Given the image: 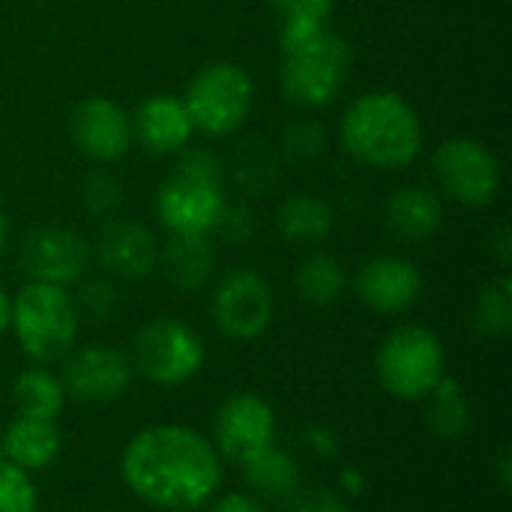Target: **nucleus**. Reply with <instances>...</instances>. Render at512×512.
<instances>
[{"instance_id":"nucleus-21","label":"nucleus","mask_w":512,"mask_h":512,"mask_svg":"<svg viewBox=\"0 0 512 512\" xmlns=\"http://www.w3.org/2000/svg\"><path fill=\"white\" fill-rule=\"evenodd\" d=\"M0 450L12 465L27 474L45 471L60 456V429L51 420L15 417L0 438Z\"/></svg>"},{"instance_id":"nucleus-31","label":"nucleus","mask_w":512,"mask_h":512,"mask_svg":"<svg viewBox=\"0 0 512 512\" xmlns=\"http://www.w3.org/2000/svg\"><path fill=\"white\" fill-rule=\"evenodd\" d=\"M0 512H39V492L27 471L12 465L0 450Z\"/></svg>"},{"instance_id":"nucleus-15","label":"nucleus","mask_w":512,"mask_h":512,"mask_svg":"<svg viewBox=\"0 0 512 512\" xmlns=\"http://www.w3.org/2000/svg\"><path fill=\"white\" fill-rule=\"evenodd\" d=\"M159 237L138 219L111 216L90 243V258L117 279L141 282L159 267Z\"/></svg>"},{"instance_id":"nucleus-29","label":"nucleus","mask_w":512,"mask_h":512,"mask_svg":"<svg viewBox=\"0 0 512 512\" xmlns=\"http://www.w3.org/2000/svg\"><path fill=\"white\" fill-rule=\"evenodd\" d=\"M75 309H78V318H87V321H111L120 309V294L114 288V282L108 276H84L75 282Z\"/></svg>"},{"instance_id":"nucleus-7","label":"nucleus","mask_w":512,"mask_h":512,"mask_svg":"<svg viewBox=\"0 0 512 512\" xmlns=\"http://www.w3.org/2000/svg\"><path fill=\"white\" fill-rule=\"evenodd\" d=\"M375 372L393 399L420 402L447 375V351L429 327L402 324L381 339Z\"/></svg>"},{"instance_id":"nucleus-5","label":"nucleus","mask_w":512,"mask_h":512,"mask_svg":"<svg viewBox=\"0 0 512 512\" xmlns=\"http://www.w3.org/2000/svg\"><path fill=\"white\" fill-rule=\"evenodd\" d=\"M78 309L69 288L45 285V282H24L12 297V327L21 354L30 363H54L63 360L78 339Z\"/></svg>"},{"instance_id":"nucleus-6","label":"nucleus","mask_w":512,"mask_h":512,"mask_svg":"<svg viewBox=\"0 0 512 512\" xmlns=\"http://www.w3.org/2000/svg\"><path fill=\"white\" fill-rule=\"evenodd\" d=\"M180 99L195 132L207 138H228L252 117L255 81L246 66L234 60H213L189 78Z\"/></svg>"},{"instance_id":"nucleus-10","label":"nucleus","mask_w":512,"mask_h":512,"mask_svg":"<svg viewBox=\"0 0 512 512\" xmlns=\"http://www.w3.org/2000/svg\"><path fill=\"white\" fill-rule=\"evenodd\" d=\"M210 315L222 336L234 342H255L273 327L276 294L258 270H228L213 285Z\"/></svg>"},{"instance_id":"nucleus-9","label":"nucleus","mask_w":512,"mask_h":512,"mask_svg":"<svg viewBox=\"0 0 512 512\" xmlns=\"http://www.w3.org/2000/svg\"><path fill=\"white\" fill-rule=\"evenodd\" d=\"M132 372L156 387L189 384L204 366V342L180 318H153L138 327L129 348Z\"/></svg>"},{"instance_id":"nucleus-32","label":"nucleus","mask_w":512,"mask_h":512,"mask_svg":"<svg viewBox=\"0 0 512 512\" xmlns=\"http://www.w3.org/2000/svg\"><path fill=\"white\" fill-rule=\"evenodd\" d=\"M123 201V186L108 168H96L81 183V204L96 219H111Z\"/></svg>"},{"instance_id":"nucleus-22","label":"nucleus","mask_w":512,"mask_h":512,"mask_svg":"<svg viewBox=\"0 0 512 512\" xmlns=\"http://www.w3.org/2000/svg\"><path fill=\"white\" fill-rule=\"evenodd\" d=\"M336 225V210L327 198L312 192H291L276 210L279 234L294 246H315L330 237Z\"/></svg>"},{"instance_id":"nucleus-28","label":"nucleus","mask_w":512,"mask_h":512,"mask_svg":"<svg viewBox=\"0 0 512 512\" xmlns=\"http://www.w3.org/2000/svg\"><path fill=\"white\" fill-rule=\"evenodd\" d=\"M279 18V48H288L312 33H318L321 27H327L330 15H333V3L336 0H267Z\"/></svg>"},{"instance_id":"nucleus-37","label":"nucleus","mask_w":512,"mask_h":512,"mask_svg":"<svg viewBox=\"0 0 512 512\" xmlns=\"http://www.w3.org/2000/svg\"><path fill=\"white\" fill-rule=\"evenodd\" d=\"M489 249H492V255L498 258V264L507 270L512 264V231L507 222H498V225L492 228V234H489Z\"/></svg>"},{"instance_id":"nucleus-36","label":"nucleus","mask_w":512,"mask_h":512,"mask_svg":"<svg viewBox=\"0 0 512 512\" xmlns=\"http://www.w3.org/2000/svg\"><path fill=\"white\" fill-rule=\"evenodd\" d=\"M207 512H270L267 504L249 492H228V495H219L210 501V510Z\"/></svg>"},{"instance_id":"nucleus-17","label":"nucleus","mask_w":512,"mask_h":512,"mask_svg":"<svg viewBox=\"0 0 512 512\" xmlns=\"http://www.w3.org/2000/svg\"><path fill=\"white\" fill-rule=\"evenodd\" d=\"M132 138L153 156H177L195 138V126L180 96L153 93L132 111Z\"/></svg>"},{"instance_id":"nucleus-20","label":"nucleus","mask_w":512,"mask_h":512,"mask_svg":"<svg viewBox=\"0 0 512 512\" xmlns=\"http://www.w3.org/2000/svg\"><path fill=\"white\" fill-rule=\"evenodd\" d=\"M159 270L177 291H201L216 270V249L210 237L168 234L159 246Z\"/></svg>"},{"instance_id":"nucleus-25","label":"nucleus","mask_w":512,"mask_h":512,"mask_svg":"<svg viewBox=\"0 0 512 512\" xmlns=\"http://www.w3.org/2000/svg\"><path fill=\"white\" fill-rule=\"evenodd\" d=\"M291 282L303 303H309L315 309H327L342 300V294L348 288V273L339 258H333L327 252H312L294 267Z\"/></svg>"},{"instance_id":"nucleus-27","label":"nucleus","mask_w":512,"mask_h":512,"mask_svg":"<svg viewBox=\"0 0 512 512\" xmlns=\"http://www.w3.org/2000/svg\"><path fill=\"white\" fill-rule=\"evenodd\" d=\"M474 330L489 342H504L512 333V279L507 273L489 279L477 291Z\"/></svg>"},{"instance_id":"nucleus-41","label":"nucleus","mask_w":512,"mask_h":512,"mask_svg":"<svg viewBox=\"0 0 512 512\" xmlns=\"http://www.w3.org/2000/svg\"><path fill=\"white\" fill-rule=\"evenodd\" d=\"M6 240H9V222H6V213L0 210V258L6 252Z\"/></svg>"},{"instance_id":"nucleus-13","label":"nucleus","mask_w":512,"mask_h":512,"mask_svg":"<svg viewBox=\"0 0 512 512\" xmlns=\"http://www.w3.org/2000/svg\"><path fill=\"white\" fill-rule=\"evenodd\" d=\"M66 126L78 153H84L90 162H99V165L120 162L135 147L132 114L117 99L102 96V93H93L75 102Z\"/></svg>"},{"instance_id":"nucleus-14","label":"nucleus","mask_w":512,"mask_h":512,"mask_svg":"<svg viewBox=\"0 0 512 512\" xmlns=\"http://www.w3.org/2000/svg\"><path fill=\"white\" fill-rule=\"evenodd\" d=\"M132 375V363L123 351L111 345H84L66 354L60 381L66 399L84 405H108L126 393Z\"/></svg>"},{"instance_id":"nucleus-2","label":"nucleus","mask_w":512,"mask_h":512,"mask_svg":"<svg viewBox=\"0 0 512 512\" xmlns=\"http://www.w3.org/2000/svg\"><path fill=\"white\" fill-rule=\"evenodd\" d=\"M339 144L345 153L375 171L411 168L426 144L420 111L396 90H369L354 96L339 117Z\"/></svg>"},{"instance_id":"nucleus-4","label":"nucleus","mask_w":512,"mask_h":512,"mask_svg":"<svg viewBox=\"0 0 512 512\" xmlns=\"http://www.w3.org/2000/svg\"><path fill=\"white\" fill-rule=\"evenodd\" d=\"M348 72L351 45L327 24L318 33L282 48L279 87L291 105L303 111H318L339 99L348 84Z\"/></svg>"},{"instance_id":"nucleus-23","label":"nucleus","mask_w":512,"mask_h":512,"mask_svg":"<svg viewBox=\"0 0 512 512\" xmlns=\"http://www.w3.org/2000/svg\"><path fill=\"white\" fill-rule=\"evenodd\" d=\"M240 474H243V483L249 486V495H255L261 501H276V504L288 501L303 486L297 459L291 453L279 450L276 444L261 450L249 462H243Z\"/></svg>"},{"instance_id":"nucleus-34","label":"nucleus","mask_w":512,"mask_h":512,"mask_svg":"<svg viewBox=\"0 0 512 512\" xmlns=\"http://www.w3.org/2000/svg\"><path fill=\"white\" fill-rule=\"evenodd\" d=\"M255 228H258V219L252 213V207L246 201H228L219 222H216L213 237L225 240L228 246H240V243L255 237Z\"/></svg>"},{"instance_id":"nucleus-1","label":"nucleus","mask_w":512,"mask_h":512,"mask_svg":"<svg viewBox=\"0 0 512 512\" xmlns=\"http://www.w3.org/2000/svg\"><path fill=\"white\" fill-rule=\"evenodd\" d=\"M120 477L153 510L195 512L222 489V456L201 432L159 423L129 438L120 453Z\"/></svg>"},{"instance_id":"nucleus-8","label":"nucleus","mask_w":512,"mask_h":512,"mask_svg":"<svg viewBox=\"0 0 512 512\" xmlns=\"http://www.w3.org/2000/svg\"><path fill=\"white\" fill-rule=\"evenodd\" d=\"M432 180L441 198L483 210L498 201L504 171L501 159L486 141L474 135H453L444 138L432 153Z\"/></svg>"},{"instance_id":"nucleus-16","label":"nucleus","mask_w":512,"mask_h":512,"mask_svg":"<svg viewBox=\"0 0 512 512\" xmlns=\"http://www.w3.org/2000/svg\"><path fill=\"white\" fill-rule=\"evenodd\" d=\"M423 273L411 258L378 255L369 258L354 276L357 300L375 315H402L423 297Z\"/></svg>"},{"instance_id":"nucleus-19","label":"nucleus","mask_w":512,"mask_h":512,"mask_svg":"<svg viewBox=\"0 0 512 512\" xmlns=\"http://www.w3.org/2000/svg\"><path fill=\"white\" fill-rule=\"evenodd\" d=\"M282 171V156L273 141L264 135H249L240 138L237 147L231 150L228 162L222 165V174L231 180L234 189H240L246 198H261L267 195Z\"/></svg>"},{"instance_id":"nucleus-35","label":"nucleus","mask_w":512,"mask_h":512,"mask_svg":"<svg viewBox=\"0 0 512 512\" xmlns=\"http://www.w3.org/2000/svg\"><path fill=\"white\" fill-rule=\"evenodd\" d=\"M303 441H306L309 453H312L315 459H324V462L336 459L339 450H342V447H339V435H336L330 426H324V423H309Z\"/></svg>"},{"instance_id":"nucleus-26","label":"nucleus","mask_w":512,"mask_h":512,"mask_svg":"<svg viewBox=\"0 0 512 512\" xmlns=\"http://www.w3.org/2000/svg\"><path fill=\"white\" fill-rule=\"evenodd\" d=\"M426 426L435 438L444 441H459L471 432L474 426V408L462 390V384L450 375H444L435 390L426 396Z\"/></svg>"},{"instance_id":"nucleus-18","label":"nucleus","mask_w":512,"mask_h":512,"mask_svg":"<svg viewBox=\"0 0 512 512\" xmlns=\"http://www.w3.org/2000/svg\"><path fill=\"white\" fill-rule=\"evenodd\" d=\"M444 225V198L435 186L408 183L387 195L384 201V228L405 246L432 240Z\"/></svg>"},{"instance_id":"nucleus-39","label":"nucleus","mask_w":512,"mask_h":512,"mask_svg":"<svg viewBox=\"0 0 512 512\" xmlns=\"http://www.w3.org/2000/svg\"><path fill=\"white\" fill-rule=\"evenodd\" d=\"M492 465H495V474H498V486H501V492H510V489H512V453H510V447H501Z\"/></svg>"},{"instance_id":"nucleus-38","label":"nucleus","mask_w":512,"mask_h":512,"mask_svg":"<svg viewBox=\"0 0 512 512\" xmlns=\"http://www.w3.org/2000/svg\"><path fill=\"white\" fill-rule=\"evenodd\" d=\"M336 483H339V492H342L348 501H357V498L366 492V474H363L357 465H345V468L339 471Z\"/></svg>"},{"instance_id":"nucleus-3","label":"nucleus","mask_w":512,"mask_h":512,"mask_svg":"<svg viewBox=\"0 0 512 512\" xmlns=\"http://www.w3.org/2000/svg\"><path fill=\"white\" fill-rule=\"evenodd\" d=\"M177 156V168L156 189L153 210L168 234L213 237L228 204L222 162L204 147H186Z\"/></svg>"},{"instance_id":"nucleus-30","label":"nucleus","mask_w":512,"mask_h":512,"mask_svg":"<svg viewBox=\"0 0 512 512\" xmlns=\"http://www.w3.org/2000/svg\"><path fill=\"white\" fill-rule=\"evenodd\" d=\"M327 150V132L315 117H297L279 138V156L288 162H312Z\"/></svg>"},{"instance_id":"nucleus-11","label":"nucleus","mask_w":512,"mask_h":512,"mask_svg":"<svg viewBox=\"0 0 512 512\" xmlns=\"http://www.w3.org/2000/svg\"><path fill=\"white\" fill-rule=\"evenodd\" d=\"M276 444V411L252 390L231 393L213 417V447L222 459L243 465Z\"/></svg>"},{"instance_id":"nucleus-33","label":"nucleus","mask_w":512,"mask_h":512,"mask_svg":"<svg viewBox=\"0 0 512 512\" xmlns=\"http://www.w3.org/2000/svg\"><path fill=\"white\" fill-rule=\"evenodd\" d=\"M282 512H354V507L339 489L300 486L288 501H282Z\"/></svg>"},{"instance_id":"nucleus-12","label":"nucleus","mask_w":512,"mask_h":512,"mask_svg":"<svg viewBox=\"0 0 512 512\" xmlns=\"http://www.w3.org/2000/svg\"><path fill=\"white\" fill-rule=\"evenodd\" d=\"M21 270L27 273V282H45L72 288L78 279L87 276L90 267V243L84 234H78L69 225H39L21 240L18 252Z\"/></svg>"},{"instance_id":"nucleus-40","label":"nucleus","mask_w":512,"mask_h":512,"mask_svg":"<svg viewBox=\"0 0 512 512\" xmlns=\"http://www.w3.org/2000/svg\"><path fill=\"white\" fill-rule=\"evenodd\" d=\"M12 327V297L0 288V339L9 333Z\"/></svg>"},{"instance_id":"nucleus-24","label":"nucleus","mask_w":512,"mask_h":512,"mask_svg":"<svg viewBox=\"0 0 512 512\" xmlns=\"http://www.w3.org/2000/svg\"><path fill=\"white\" fill-rule=\"evenodd\" d=\"M12 402L18 408V417H33V420H57L66 408V390L60 375L51 369L33 363L21 369L12 381Z\"/></svg>"}]
</instances>
